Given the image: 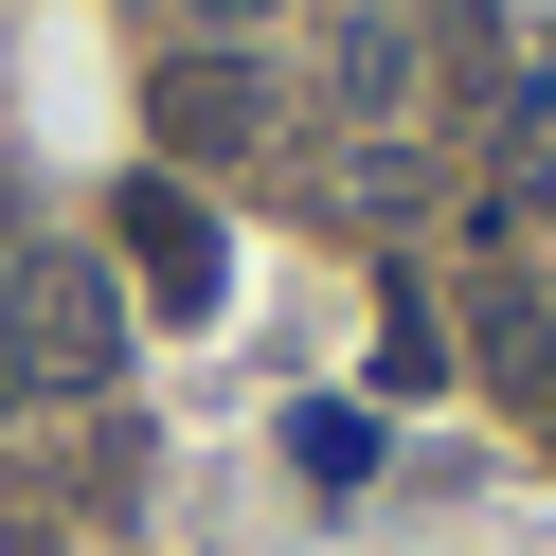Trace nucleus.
<instances>
[{"instance_id":"nucleus-3","label":"nucleus","mask_w":556,"mask_h":556,"mask_svg":"<svg viewBox=\"0 0 556 556\" xmlns=\"http://www.w3.org/2000/svg\"><path fill=\"white\" fill-rule=\"evenodd\" d=\"M126 252H144L162 305H216V216H198L180 180H126Z\"/></svg>"},{"instance_id":"nucleus-5","label":"nucleus","mask_w":556,"mask_h":556,"mask_svg":"<svg viewBox=\"0 0 556 556\" xmlns=\"http://www.w3.org/2000/svg\"><path fill=\"white\" fill-rule=\"evenodd\" d=\"M288 467H305V484H377V413H341V395L288 413Z\"/></svg>"},{"instance_id":"nucleus-2","label":"nucleus","mask_w":556,"mask_h":556,"mask_svg":"<svg viewBox=\"0 0 556 556\" xmlns=\"http://www.w3.org/2000/svg\"><path fill=\"white\" fill-rule=\"evenodd\" d=\"M252 126H269V90H252V54H162V144H180V162H198V144L233 162V144H252Z\"/></svg>"},{"instance_id":"nucleus-6","label":"nucleus","mask_w":556,"mask_h":556,"mask_svg":"<svg viewBox=\"0 0 556 556\" xmlns=\"http://www.w3.org/2000/svg\"><path fill=\"white\" fill-rule=\"evenodd\" d=\"M0 556H18V539H0Z\"/></svg>"},{"instance_id":"nucleus-1","label":"nucleus","mask_w":556,"mask_h":556,"mask_svg":"<svg viewBox=\"0 0 556 556\" xmlns=\"http://www.w3.org/2000/svg\"><path fill=\"white\" fill-rule=\"evenodd\" d=\"M126 359V305L90 252H18L0 269V395H90V377Z\"/></svg>"},{"instance_id":"nucleus-4","label":"nucleus","mask_w":556,"mask_h":556,"mask_svg":"<svg viewBox=\"0 0 556 556\" xmlns=\"http://www.w3.org/2000/svg\"><path fill=\"white\" fill-rule=\"evenodd\" d=\"M467 359H484V377H520V395L556 413V324H539V288H484V305H467Z\"/></svg>"}]
</instances>
